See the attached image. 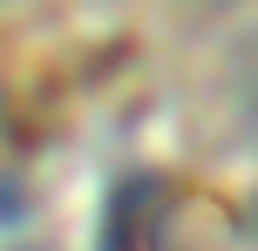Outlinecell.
Masks as SVG:
<instances>
[{
  "mask_svg": "<svg viewBox=\"0 0 258 251\" xmlns=\"http://www.w3.org/2000/svg\"><path fill=\"white\" fill-rule=\"evenodd\" d=\"M27 217V184L14 170H0V224H21Z\"/></svg>",
  "mask_w": 258,
  "mask_h": 251,
  "instance_id": "cell-1",
  "label": "cell"
},
{
  "mask_svg": "<svg viewBox=\"0 0 258 251\" xmlns=\"http://www.w3.org/2000/svg\"><path fill=\"white\" fill-rule=\"evenodd\" d=\"M245 109H251V116H258V89H251V102H245Z\"/></svg>",
  "mask_w": 258,
  "mask_h": 251,
  "instance_id": "cell-2",
  "label": "cell"
}]
</instances>
